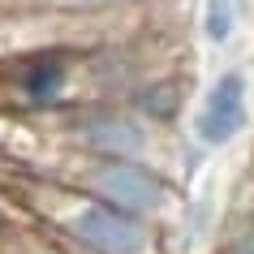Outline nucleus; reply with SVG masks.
Returning a JSON list of instances; mask_svg holds the SVG:
<instances>
[{
	"mask_svg": "<svg viewBox=\"0 0 254 254\" xmlns=\"http://www.w3.org/2000/svg\"><path fill=\"white\" fill-rule=\"evenodd\" d=\"M17 202L35 224H43L78 254H164L168 224L112 207L35 168L17 177Z\"/></svg>",
	"mask_w": 254,
	"mask_h": 254,
	"instance_id": "obj_1",
	"label": "nucleus"
},
{
	"mask_svg": "<svg viewBox=\"0 0 254 254\" xmlns=\"http://www.w3.org/2000/svg\"><path fill=\"white\" fill-rule=\"evenodd\" d=\"M35 173L56 177L65 186L95 194V198L125 207L134 215L160 220L168 224L173 211L181 207V190L155 160H108V155H78V151H61L56 164H39Z\"/></svg>",
	"mask_w": 254,
	"mask_h": 254,
	"instance_id": "obj_2",
	"label": "nucleus"
},
{
	"mask_svg": "<svg viewBox=\"0 0 254 254\" xmlns=\"http://www.w3.org/2000/svg\"><path fill=\"white\" fill-rule=\"evenodd\" d=\"M91 39H43L9 52L0 61V104L30 112V117H52L61 108L86 99L82 52Z\"/></svg>",
	"mask_w": 254,
	"mask_h": 254,
	"instance_id": "obj_3",
	"label": "nucleus"
},
{
	"mask_svg": "<svg viewBox=\"0 0 254 254\" xmlns=\"http://www.w3.org/2000/svg\"><path fill=\"white\" fill-rule=\"evenodd\" d=\"M48 121L56 147L78 155H108V160H155L164 129L142 121L125 99H78Z\"/></svg>",
	"mask_w": 254,
	"mask_h": 254,
	"instance_id": "obj_4",
	"label": "nucleus"
},
{
	"mask_svg": "<svg viewBox=\"0 0 254 254\" xmlns=\"http://www.w3.org/2000/svg\"><path fill=\"white\" fill-rule=\"evenodd\" d=\"M250 125V73L241 65L215 73V82L202 91V104L194 112V138L202 151H224L237 142Z\"/></svg>",
	"mask_w": 254,
	"mask_h": 254,
	"instance_id": "obj_5",
	"label": "nucleus"
},
{
	"mask_svg": "<svg viewBox=\"0 0 254 254\" xmlns=\"http://www.w3.org/2000/svg\"><path fill=\"white\" fill-rule=\"evenodd\" d=\"M125 104L134 108L142 121H151L155 129L173 134L177 121H181V108H186V82L177 73H168V69H151L147 78L125 95Z\"/></svg>",
	"mask_w": 254,
	"mask_h": 254,
	"instance_id": "obj_6",
	"label": "nucleus"
},
{
	"mask_svg": "<svg viewBox=\"0 0 254 254\" xmlns=\"http://www.w3.org/2000/svg\"><path fill=\"white\" fill-rule=\"evenodd\" d=\"M138 0H0V22L9 17H95L117 13Z\"/></svg>",
	"mask_w": 254,
	"mask_h": 254,
	"instance_id": "obj_7",
	"label": "nucleus"
},
{
	"mask_svg": "<svg viewBox=\"0 0 254 254\" xmlns=\"http://www.w3.org/2000/svg\"><path fill=\"white\" fill-rule=\"evenodd\" d=\"M202 39L215 43V48H224L233 39V30H237V4L233 0H202Z\"/></svg>",
	"mask_w": 254,
	"mask_h": 254,
	"instance_id": "obj_8",
	"label": "nucleus"
},
{
	"mask_svg": "<svg viewBox=\"0 0 254 254\" xmlns=\"http://www.w3.org/2000/svg\"><path fill=\"white\" fill-rule=\"evenodd\" d=\"M39 233H43V228L35 224V237H30L26 246H17L13 254H78V250H69V246H65L61 237H52V233H48V237H52V246H39Z\"/></svg>",
	"mask_w": 254,
	"mask_h": 254,
	"instance_id": "obj_9",
	"label": "nucleus"
},
{
	"mask_svg": "<svg viewBox=\"0 0 254 254\" xmlns=\"http://www.w3.org/2000/svg\"><path fill=\"white\" fill-rule=\"evenodd\" d=\"M250 207H254V202H250Z\"/></svg>",
	"mask_w": 254,
	"mask_h": 254,
	"instance_id": "obj_10",
	"label": "nucleus"
}]
</instances>
